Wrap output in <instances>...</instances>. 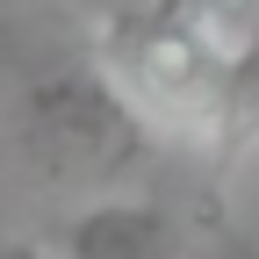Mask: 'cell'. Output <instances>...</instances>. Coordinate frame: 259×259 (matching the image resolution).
<instances>
[{
	"instance_id": "cell-1",
	"label": "cell",
	"mask_w": 259,
	"mask_h": 259,
	"mask_svg": "<svg viewBox=\"0 0 259 259\" xmlns=\"http://www.w3.org/2000/svg\"><path fill=\"white\" fill-rule=\"evenodd\" d=\"M158 151V122L108 79V65H58L15 108V158L51 194H108L144 173Z\"/></svg>"
},
{
	"instance_id": "cell-2",
	"label": "cell",
	"mask_w": 259,
	"mask_h": 259,
	"mask_svg": "<svg viewBox=\"0 0 259 259\" xmlns=\"http://www.w3.org/2000/svg\"><path fill=\"white\" fill-rule=\"evenodd\" d=\"M238 51H223L202 22H194L187 0H130L101 22V65L108 79L137 101L158 130H180V137L202 144L223 72H231Z\"/></svg>"
},
{
	"instance_id": "cell-3",
	"label": "cell",
	"mask_w": 259,
	"mask_h": 259,
	"mask_svg": "<svg viewBox=\"0 0 259 259\" xmlns=\"http://www.w3.org/2000/svg\"><path fill=\"white\" fill-rule=\"evenodd\" d=\"M58 259H180V216L158 202H87L58 223Z\"/></svg>"
},
{
	"instance_id": "cell-4",
	"label": "cell",
	"mask_w": 259,
	"mask_h": 259,
	"mask_svg": "<svg viewBox=\"0 0 259 259\" xmlns=\"http://www.w3.org/2000/svg\"><path fill=\"white\" fill-rule=\"evenodd\" d=\"M252 144H259V36L231 58V72H223V94H216V115H209L202 151L216 158V166H238Z\"/></svg>"
},
{
	"instance_id": "cell-5",
	"label": "cell",
	"mask_w": 259,
	"mask_h": 259,
	"mask_svg": "<svg viewBox=\"0 0 259 259\" xmlns=\"http://www.w3.org/2000/svg\"><path fill=\"white\" fill-rule=\"evenodd\" d=\"M0 259H58V252H44V245H22V238H0Z\"/></svg>"
}]
</instances>
